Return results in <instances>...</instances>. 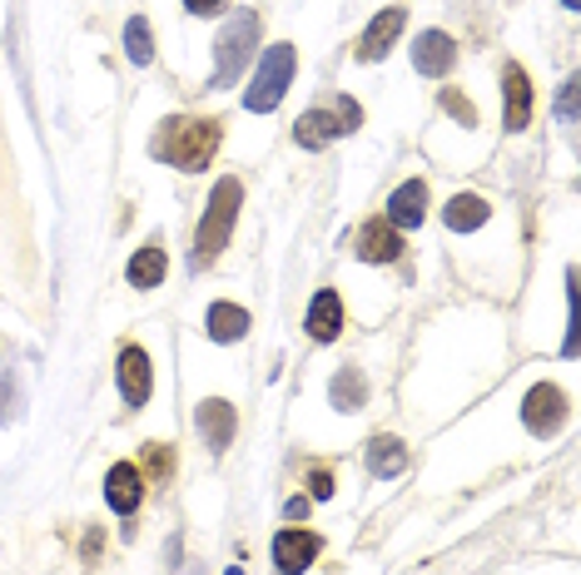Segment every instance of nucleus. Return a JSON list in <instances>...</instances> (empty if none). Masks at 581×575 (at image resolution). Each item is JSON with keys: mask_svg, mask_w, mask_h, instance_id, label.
<instances>
[{"mask_svg": "<svg viewBox=\"0 0 581 575\" xmlns=\"http://www.w3.org/2000/svg\"><path fill=\"white\" fill-rule=\"evenodd\" d=\"M219 139H224V125H219V119L174 115V119H164L160 134L150 139V154L164 164H174V169H184V174H199L209 160H214Z\"/></svg>", "mask_w": 581, "mask_h": 575, "instance_id": "nucleus-1", "label": "nucleus"}, {"mask_svg": "<svg viewBox=\"0 0 581 575\" xmlns=\"http://www.w3.org/2000/svg\"><path fill=\"white\" fill-rule=\"evenodd\" d=\"M239 203H244V184H239V179H219L214 193H209V203H205L199 234H194V268L214 263V258L229 248L234 224H239Z\"/></svg>", "mask_w": 581, "mask_h": 575, "instance_id": "nucleus-2", "label": "nucleus"}, {"mask_svg": "<svg viewBox=\"0 0 581 575\" xmlns=\"http://www.w3.org/2000/svg\"><path fill=\"white\" fill-rule=\"evenodd\" d=\"M289 80H293V45H269L264 50V60H258L254 70V85H248L244 105L254 109V115H269V109H279V99L289 95Z\"/></svg>", "mask_w": 581, "mask_h": 575, "instance_id": "nucleus-3", "label": "nucleus"}, {"mask_svg": "<svg viewBox=\"0 0 581 575\" xmlns=\"http://www.w3.org/2000/svg\"><path fill=\"white\" fill-rule=\"evenodd\" d=\"M254 40H258V15L254 11H234V21L224 25V35H219V45H214V75H209V85L224 90L229 80L244 70Z\"/></svg>", "mask_w": 581, "mask_h": 575, "instance_id": "nucleus-4", "label": "nucleus"}, {"mask_svg": "<svg viewBox=\"0 0 581 575\" xmlns=\"http://www.w3.org/2000/svg\"><path fill=\"white\" fill-rule=\"evenodd\" d=\"M358 125H363V109H358V99L344 95V99H338V109H309V115H299L293 139H299L303 150H323V144L353 134Z\"/></svg>", "mask_w": 581, "mask_h": 575, "instance_id": "nucleus-5", "label": "nucleus"}, {"mask_svg": "<svg viewBox=\"0 0 581 575\" xmlns=\"http://www.w3.org/2000/svg\"><path fill=\"white\" fill-rule=\"evenodd\" d=\"M522 422H527L532 437H551V432L567 422V392L551 383H537L527 392V402H522Z\"/></svg>", "mask_w": 581, "mask_h": 575, "instance_id": "nucleus-6", "label": "nucleus"}, {"mask_svg": "<svg viewBox=\"0 0 581 575\" xmlns=\"http://www.w3.org/2000/svg\"><path fill=\"white\" fill-rule=\"evenodd\" d=\"M115 377H119V397H125V407H144L150 402V392H154V363H150V352L144 348H119V367H115Z\"/></svg>", "mask_w": 581, "mask_h": 575, "instance_id": "nucleus-7", "label": "nucleus"}, {"mask_svg": "<svg viewBox=\"0 0 581 575\" xmlns=\"http://www.w3.org/2000/svg\"><path fill=\"white\" fill-rule=\"evenodd\" d=\"M105 496H109V512L119 516H135L140 512V501H144V477L135 461H115L105 477Z\"/></svg>", "mask_w": 581, "mask_h": 575, "instance_id": "nucleus-8", "label": "nucleus"}, {"mask_svg": "<svg viewBox=\"0 0 581 575\" xmlns=\"http://www.w3.org/2000/svg\"><path fill=\"white\" fill-rule=\"evenodd\" d=\"M403 25H408V11H403V5H387V11H377L373 25L363 31V40H358V60H368V64L383 60L387 45L403 35Z\"/></svg>", "mask_w": 581, "mask_h": 575, "instance_id": "nucleus-9", "label": "nucleus"}, {"mask_svg": "<svg viewBox=\"0 0 581 575\" xmlns=\"http://www.w3.org/2000/svg\"><path fill=\"white\" fill-rule=\"evenodd\" d=\"M318 536L313 531H279L274 536V565H279V575H303L313 565V555H318Z\"/></svg>", "mask_w": 581, "mask_h": 575, "instance_id": "nucleus-10", "label": "nucleus"}, {"mask_svg": "<svg viewBox=\"0 0 581 575\" xmlns=\"http://www.w3.org/2000/svg\"><path fill=\"white\" fill-rule=\"evenodd\" d=\"M194 422H199V432H205L209 447L224 451L229 442H234L239 416H234V402H224V397H205V402H199V412H194Z\"/></svg>", "mask_w": 581, "mask_h": 575, "instance_id": "nucleus-11", "label": "nucleus"}, {"mask_svg": "<svg viewBox=\"0 0 581 575\" xmlns=\"http://www.w3.org/2000/svg\"><path fill=\"white\" fill-rule=\"evenodd\" d=\"M422 213H428V184L422 179H408L393 189V199H387V224L393 228H418L422 224Z\"/></svg>", "mask_w": 581, "mask_h": 575, "instance_id": "nucleus-12", "label": "nucleus"}, {"mask_svg": "<svg viewBox=\"0 0 581 575\" xmlns=\"http://www.w3.org/2000/svg\"><path fill=\"white\" fill-rule=\"evenodd\" d=\"M398 254H403L398 228L387 224V219H368L363 234H358V258L363 263H398Z\"/></svg>", "mask_w": 581, "mask_h": 575, "instance_id": "nucleus-13", "label": "nucleus"}, {"mask_svg": "<svg viewBox=\"0 0 581 575\" xmlns=\"http://www.w3.org/2000/svg\"><path fill=\"white\" fill-rule=\"evenodd\" d=\"M412 64H418V75H448L452 64H457V45H452V35L422 31L418 45H412Z\"/></svg>", "mask_w": 581, "mask_h": 575, "instance_id": "nucleus-14", "label": "nucleus"}, {"mask_svg": "<svg viewBox=\"0 0 581 575\" xmlns=\"http://www.w3.org/2000/svg\"><path fill=\"white\" fill-rule=\"evenodd\" d=\"M502 109H507V129H527L532 119V85L522 64H507L502 70Z\"/></svg>", "mask_w": 581, "mask_h": 575, "instance_id": "nucleus-15", "label": "nucleus"}, {"mask_svg": "<svg viewBox=\"0 0 581 575\" xmlns=\"http://www.w3.org/2000/svg\"><path fill=\"white\" fill-rule=\"evenodd\" d=\"M344 332V303H338L334 288H318L309 303V338L313 342H334Z\"/></svg>", "mask_w": 581, "mask_h": 575, "instance_id": "nucleus-16", "label": "nucleus"}, {"mask_svg": "<svg viewBox=\"0 0 581 575\" xmlns=\"http://www.w3.org/2000/svg\"><path fill=\"white\" fill-rule=\"evenodd\" d=\"M408 467V451H403V442L398 437H373L368 442V471H373L377 481H387V477H398V471Z\"/></svg>", "mask_w": 581, "mask_h": 575, "instance_id": "nucleus-17", "label": "nucleus"}, {"mask_svg": "<svg viewBox=\"0 0 581 575\" xmlns=\"http://www.w3.org/2000/svg\"><path fill=\"white\" fill-rule=\"evenodd\" d=\"M487 199H477V193H457V199L442 209V224L457 228V234H467V228H483L487 224Z\"/></svg>", "mask_w": 581, "mask_h": 575, "instance_id": "nucleus-18", "label": "nucleus"}, {"mask_svg": "<svg viewBox=\"0 0 581 575\" xmlns=\"http://www.w3.org/2000/svg\"><path fill=\"white\" fill-rule=\"evenodd\" d=\"M164 268H170V258H164L160 244L140 248V254L129 258V288H160L164 283Z\"/></svg>", "mask_w": 581, "mask_h": 575, "instance_id": "nucleus-19", "label": "nucleus"}, {"mask_svg": "<svg viewBox=\"0 0 581 575\" xmlns=\"http://www.w3.org/2000/svg\"><path fill=\"white\" fill-rule=\"evenodd\" d=\"M248 332V313L239 303H214L209 308V338L214 342H239Z\"/></svg>", "mask_w": 581, "mask_h": 575, "instance_id": "nucleus-20", "label": "nucleus"}, {"mask_svg": "<svg viewBox=\"0 0 581 575\" xmlns=\"http://www.w3.org/2000/svg\"><path fill=\"white\" fill-rule=\"evenodd\" d=\"M328 397H334L338 412H358V407L368 402V383L358 367H344V373L334 377V387H328Z\"/></svg>", "mask_w": 581, "mask_h": 575, "instance_id": "nucleus-21", "label": "nucleus"}, {"mask_svg": "<svg viewBox=\"0 0 581 575\" xmlns=\"http://www.w3.org/2000/svg\"><path fill=\"white\" fill-rule=\"evenodd\" d=\"M125 55L135 64H150L154 60V31H150V21H144V15H135V21L125 25Z\"/></svg>", "mask_w": 581, "mask_h": 575, "instance_id": "nucleus-22", "label": "nucleus"}, {"mask_svg": "<svg viewBox=\"0 0 581 575\" xmlns=\"http://www.w3.org/2000/svg\"><path fill=\"white\" fill-rule=\"evenodd\" d=\"M144 471H150V481H170L174 451L164 447V442H150V447H144Z\"/></svg>", "mask_w": 581, "mask_h": 575, "instance_id": "nucleus-23", "label": "nucleus"}, {"mask_svg": "<svg viewBox=\"0 0 581 575\" xmlns=\"http://www.w3.org/2000/svg\"><path fill=\"white\" fill-rule=\"evenodd\" d=\"M442 109H448V115L457 119V125H463V129H473V125H477V109H473V99H463V95H457V90H442Z\"/></svg>", "mask_w": 581, "mask_h": 575, "instance_id": "nucleus-24", "label": "nucleus"}, {"mask_svg": "<svg viewBox=\"0 0 581 575\" xmlns=\"http://www.w3.org/2000/svg\"><path fill=\"white\" fill-rule=\"evenodd\" d=\"M309 486H313V501H328V496H334V477H328V467H313Z\"/></svg>", "mask_w": 581, "mask_h": 575, "instance_id": "nucleus-25", "label": "nucleus"}, {"mask_svg": "<svg viewBox=\"0 0 581 575\" xmlns=\"http://www.w3.org/2000/svg\"><path fill=\"white\" fill-rule=\"evenodd\" d=\"M11 387H15V373H0V416H11Z\"/></svg>", "mask_w": 581, "mask_h": 575, "instance_id": "nucleus-26", "label": "nucleus"}, {"mask_svg": "<svg viewBox=\"0 0 581 575\" xmlns=\"http://www.w3.org/2000/svg\"><path fill=\"white\" fill-rule=\"evenodd\" d=\"M557 115L571 119L577 115V85H561V99H557Z\"/></svg>", "mask_w": 581, "mask_h": 575, "instance_id": "nucleus-27", "label": "nucleus"}, {"mask_svg": "<svg viewBox=\"0 0 581 575\" xmlns=\"http://www.w3.org/2000/svg\"><path fill=\"white\" fill-rule=\"evenodd\" d=\"M283 516H289V521H299V516H309V496H293L289 506H283Z\"/></svg>", "mask_w": 581, "mask_h": 575, "instance_id": "nucleus-28", "label": "nucleus"}, {"mask_svg": "<svg viewBox=\"0 0 581 575\" xmlns=\"http://www.w3.org/2000/svg\"><path fill=\"white\" fill-rule=\"evenodd\" d=\"M184 5H189L194 15H214L219 5H224V0H184Z\"/></svg>", "mask_w": 581, "mask_h": 575, "instance_id": "nucleus-29", "label": "nucleus"}, {"mask_svg": "<svg viewBox=\"0 0 581 575\" xmlns=\"http://www.w3.org/2000/svg\"><path fill=\"white\" fill-rule=\"evenodd\" d=\"M561 5H567V11H577V5H581V0H561Z\"/></svg>", "mask_w": 581, "mask_h": 575, "instance_id": "nucleus-30", "label": "nucleus"}, {"mask_svg": "<svg viewBox=\"0 0 581 575\" xmlns=\"http://www.w3.org/2000/svg\"><path fill=\"white\" fill-rule=\"evenodd\" d=\"M229 575H244V571H239V565H229Z\"/></svg>", "mask_w": 581, "mask_h": 575, "instance_id": "nucleus-31", "label": "nucleus"}]
</instances>
